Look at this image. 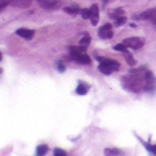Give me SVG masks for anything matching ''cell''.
<instances>
[{
  "instance_id": "cell-1",
  "label": "cell",
  "mask_w": 156,
  "mask_h": 156,
  "mask_svg": "<svg viewBox=\"0 0 156 156\" xmlns=\"http://www.w3.org/2000/svg\"><path fill=\"white\" fill-rule=\"evenodd\" d=\"M96 59L100 62V65L98 66V69L103 73L104 75H111L113 71H118L121 64L113 59L106 58L102 57H97Z\"/></svg>"
},
{
  "instance_id": "cell-2",
  "label": "cell",
  "mask_w": 156,
  "mask_h": 156,
  "mask_svg": "<svg viewBox=\"0 0 156 156\" xmlns=\"http://www.w3.org/2000/svg\"><path fill=\"white\" fill-rule=\"evenodd\" d=\"M131 77H122V81L123 83V87L127 90H130L134 92H138L140 90L141 86H144V79L139 74H131Z\"/></svg>"
},
{
  "instance_id": "cell-3",
  "label": "cell",
  "mask_w": 156,
  "mask_h": 156,
  "mask_svg": "<svg viewBox=\"0 0 156 156\" xmlns=\"http://www.w3.org/2000/svg\"><path fill=\"white\" fill-rule=\"evenodd\" d=\"M132 17L133 20H150L156 27V7L150 8L140 14H134Z\"/></svg>"
},
{
  "instance_id": "cell-4",
  "label": "cell",
  "mask_w": 156,
  "mask_h": 156,
  "mask_svg": "<svg viewBox=\"0 0 156 156\" xmlns=\"http://www.w3.org/2000/svg\"><path fill=\"white\" fill-rule=\"evenodd\" d=\"M144 80H145V84L144 86V90L147 92L154 91L156 90V78L154 76V73L151 70L145 71Z\"/></svg>"
},
{
  "instance_id": "cell-5",
  "label": "cell",
  "mask_w": 156,
  "mask_h": 156,
  "mask_svg": "<svg viewBox=\"0 0 156 156\" xmlns=\"http://www.w3.org/2000/svg\"><path fill=\"white\" fill-rule=\"evenodd\" d=\"M122 43L129 48L133 49H139L143 48L144 45V39L143 37H128L125 38Z\"/></svg>"
},
{
  "instance_id": "cell-6",
  "label": "cell",
  "mask_w": 156,
  "mask_h": 156,
  "mask_svg": "<svg viewBox=\"0 0 156 156\" xmlns=\"http://www.w3.org/2000/svg\"><path fill=\"white\" fill-rule=\"evenodd\" d=\"M112 25L110 23L108 24H105L104 26L101 27L99 28V31H98V34H99V37L101 39H110L113 37V32L112 30Z\"/></svg>"
},
{
  "instance_id": "cell-7",
  "label": "cell",
  "mask_w": 156,
  "mask_h": 156,
  "mask_svg": "<svg viewBox=\"0 0 156 156\" xmlns=\"http://www.w3.org/2000/svg\"><path fill=\"white\" fill-rule=\"evenodd\" d=\"M38 5L48 10H52V9H57L60 5V0H37Z\"/></svg>"
},
{
  "instance_id": "cell-8",
  "label": "cell",
  "mask_w": 156,
  "mask_h": 156,
  "mask_svg": "<svg viewBox=\"0 0 156 156\" xmlns=\"http://www.w3.org/2000/svg\"><path fill=\"white\" fill-rule=\"evenodd\" d=\"M90 22L92 26H97L100 20V12H99V6L97 4H94L90 6Z\"/></svg>"
},
{
  "instance_id": "cell-9",
  "label": "cell",
  "mask_w": 156,
  "mask_h": 156,
  "mask_svg": "<svg viewBox=\"0 0 156 156\" xmlns=\"http://www.w3.org/2000/svg\"><path fill=\"white\" fill-rule=\"evenodd\" d=\"M69 57L70 60H73V61H75V62H77L79 64L86 65V64H90L91 62L90 58L86 53L79 54V55H76V56H69Z\"/></svg>"
},
{
  "instance_id": "cell-10",
  "label": "cell",
  "mask_w": 156,
  "mask_h": 156,
  "mask_svg": "<svg viewBox=\"0 0 156 156\" xmlns=\"http://www.w3.org/2000/svg\"><path fill=\"white\" fill-rule=\"evenodd\" d=\"M8 5L16 8H27L30 6L33 0H7Z\"/></svg>"
},
{
  "instance_id": "cell-11",
  "label": "cell",
  "mask_w": 156,
  "mask_h": 156,
  "mask_svg": "<svg viewBox=\"0 0 156 156\" xmlns=\"http://www.w3.org/2000/svg\"><path fill=\"white\" fill-rule=\"evenodd\" d=\"M16 34L27 40H30L33 38L35 35V30L33 29H27V28H18L16 31Z\"/></svg>"
},
{
  "instance_id": "cell-12",
  "label": "cell",
  "mask_w": 156,
  "mask_h": 156,
  "mask_svg": "<svg viewBox=\"0 0 156 156\" xmlns=\"http://www.w3.org/2000/svg\"><path fill=\"white\" fill-rule=\"evenodd\" d=\"M90 88V86L89 84L85 83L84 81H79V85L76 89V93L78 95H81V96L86 95L88 93Z\"/></svg>"
},
{
  "instance_id": "cell-13",
  "label": "cell",
  "mask_w": 156,
  "mask_h": 156,
  "mask_svg": "<svg viewBox=\"0 0 156 156\" xmlns=\"http://www.w3.org/2000/svg\"><path fill=\"white\" fill-rule=\"evenodd\" d=\"M80 8L79 5H70V6H66L64 7V11L71 16H76L78 15L79 13H80Z\"/></svg>"
},
{
  "instance_id": "cell-14",
  "label": "cell",
  "mask_w": 156,
  "mask_h": 156,
  "mask_svg": "<svg viewBox=\"0 0 156 156\" xmlns=\"http://www.w3.org/2000/svg\"><path fill=\"white\" fill-rule=\"evenodd\" d=\"M123 14H124V11H123L121 7H119V8H116V9L112 10V12H110V13H109V16H110L112 19L115 20L116 18H118L119 16H122Z\"/></svg>"
},
{
  "instance_id": "cell-15",
  "label": "cell",
  "mask_w": 156,
  "mask_h": 156,
  "mask_svg": "<svg viewBox=\"0 0 156 156\" xmlns=\"http://www.w3.org/2000/svg\"><path fill=\"white\" fill-rule=\"evenodd\" d=\"M48 151V146L47 144H40L36 149V154L37 156L45 155Z\"/></svg>"
},
{
  "instance_id": "cell-16",
  "label": "cell",
  "mask_w": 156,
  "mask_h": 156,
  "mask_svg": "<svg viewBox=\"0 0 156 156\" xmlns=\"http://www.w3.org/2000/svg\"><path fill=\"white\" fill-rule=\"evenodd\" d=\"M124 58H125V60L127 61V63L130 65V66H132V67H133V66H135L136 65V63H137V61L134 59V58L133 57V55L130 53V52H127V53H124Z\"/></svg>"
},
{
  "instance_id": "cell-17",
  "label": "cell",
  "mask_w": 156,
  "mask_h": 156,
  "mask_svg": "<svg viewBox=\"0 0 156 156\" xmlns=\"http://www.w3.org/2000/svg\"><path fill=\"white\" fill-rule=\"evenodd\" d=\"M141 140V142L143 143V144L144 145V147L146 148V150L149 152V153H151L152 154H154V155H156V144H151L150 143H144L142 139H140Z\"/></svg>"
},
{
  "instance_id": "cell-18",
  "label": "cell",
  "mask_w": 156,
  "mask_h": 156,
  "mask_svg": "<svg viewBox=\"0 0 156 156\" xmlns=\"http://www.w3.org/2000/svg\"><path fill=\"white\" fill-rule=\"evenodd\" d=\"M104 154L105 155H119L122 154V152L117 148H106L104 150Z\"/></svg>"
},
{
  "instance_id": "cell-19",
  "label": "cell",
  "mask_w": 156,
  "mask_h": 156,
  "mask_svg": "<svg viewBox=\"0 0 156 156\" xmlns=\"http://www.w3.org/2000/svg\"><path fill=\"white\" fill-rule=\"evenodd\" d=\"M90 41H91V37H90L89 35H86L85 37H83L80 40V45L87 48L88 46H90Z\"/></svg>"
},
{
  "instance_id": "cell-20",
  "label": "cell",
  "mask_w": 156,
  "mask_h": 156,
  "mask_svg": "<svg viewBox=\"0 0 156 156\" xmlns=\"http://www.w3.org/2000/svg\"><path fill=\"white\" fill-rule=\"evenodd\" d=\"M126 22H127V17L123 16H119L118 18H116L114 20V25H115V27H121V26L124 25Z\"/></svg>"
},
{
  "instance_id": "cell-21",
  "label": "cell",
  "mask_w": 156,
  "mask_h": 156,
  "mask_svg": "<svg viewBox=\"0 0 156 156\" xmlns=\"http://www.w3.org/2000/svg\"><path fill=\"white\" fill-rule=\"evenodd\" d=\"M113 49H114V50H116V51L123 52V53H127V52H129L128 48H127L123 43H122V44H117L116 46H114V47H113Z\"/></svg>"
},
{
  "instance_id": "cell-22",
  "label": "cell",
  "mask_w": 156,
  "mask_h": 156,
  "mask_svg": "<svg viewBox=\"0 0 156 156\" xmlns=\"http://www.w3.org/2000/svg\"><path fill=\"white\" fill-rule=\"evenodd\" d=\"M80 15L83 19H89L90 17V9L88 8H83L80 10Z\"/></svg>"
},
{
  "instance_id": "cell-23",
  "label": "cell",
  "mask_w": 156,
  "mask_h": 156,
  "mask_svg": "<svg viewBox=\"0 0 156 156\" xmlns=\"http://www.w3.org/2000/svg\"><path fill=\"white\" fill-rule=\"evenodd\" d=\"M53 154L55 156H65L67 155V153L66 151H64L63 149H60V148H55L53 150Z\"/></svg>"
},
{
  "instance_id": "cell-24",
  "label": "cell",
  "mask_w": 156,
  "mask_h": 156,
  "mask_svg": "<svg viewBox=\"0 0 156 156\" xmlns=\"http://www.w3.org/2000/svg\"><path fill=\"white\" fill-rule=\"evenodd\" d=\"M57 69L61 73H63L66 70V66L64 65V63L61 60L57 61Z\"/></svg>"
},
{
  "instance_id": "cell-25",
  "label": "cell",
  "mask_w": 156,
  "mask_h": 156,
  "mask_svg": "<svg viewBox=\"0 0 156 156\" xmlns=\"http://www.w3.org/2000/svg\"><path fill=\"white\" fill-rule=\"evenodd\" d=\"M8 5V1H4V0H1V5H0V10H4V8Z\"/></svg>"
},
{
  "instance_id": "cell-26",
  "label": "cell",
  "mask_w": 156,
  "mask_h": 156,
  "mask_svg": "<svg viewBox=\"0 0 156 156\" xmlns=\"http://www.w3.org/2000/svg\"><path fill=\"white\" fill-rule=\"evenodd\" d=\"M109 2V0H102V4H103V8H104V6L106 5V4Z\"/></svg>"
},
{
  "instance_id": "cell-27",
  "label": "cell",
  "mask_w": 156,
  "mask_h": 156,
  "mask_svg": "<svg viewBox=\"0 0 156 156\" xmlns=\"http://www.w3.org/2000/svg\"><path fill=\"white\" fill-rule=\"evenodd\" d=\"M130 27H133V28H135L137 26H136L135 24H133V23H131V24H130Z\"/></svg>"
}]
</instances>
